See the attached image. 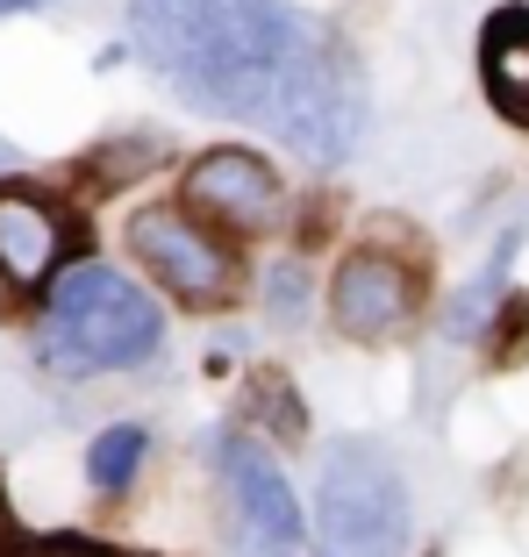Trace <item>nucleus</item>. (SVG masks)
Wrapping results in <instances>:
<instances>
[{
  "label": "nucleus",
  "instance_id": "nucleus-1",
  "mask_svg": "<svg viewBox=\"0 0 529 557\" xmlns=\"http://www.w3.org/2000/svg\"><path fill=\"white\" fill-rule=\"evenodd\" d=\"M130 44L180 108L258 122L315 172L365 144L358 58L286 0H130Z\"/></svg>",
  "mask_w": 529,
  "mask_h": 557
},
{
  "label": "nucleus",
  "instance_id": "nucleus-2",
  "mask_svg": "<svg viewBox=\"0 0 529 557\" xmlns=\"http://www.w3.org/2000/svg\"><path fill=\"white\" fill-rule=\"evenodd\" d=\"M165 344V308L115 264H65L50 278L44 314H36V358L58 379H100V372H136Z\"/></svg>",
  "mask_w": 529,
  "mask_h": 557
},
{
  "label": "nucleus",
  "instance_id": "nucleus-3",
  "mask_svg": "<svg viewBox=\"0 0 529 557\" xmlns=\"http://www.w3.org/2000/svg\"><path fill=\"white\" fill-rule=\"evenodd\" d=\"M315 536L330 557H408L415 550V493L394 450L372 436L330 443L315 479Z\"/></svg>",
  "mask_w": 529,
  "mask_h": 557
},
{
  "label": "nucleus",
  "instance_id": "nucleus-4",
  "mask_svg": "<svg viewBox=\"0 0 529 557\" xmlns=\"http://www.w3.org/2000/svg\"><path fill=\"white\" fill-rule=\"evenodd\" d=\"M130 250L180 308L194 314H222L244 286V250L222 230H208L186 200H150L130 214Z\"/></svg>",
  "mask_w": 529,
  "mask_h": 557
},
{
  "label": "nucleus",
  "instance_id": "nucleus-5",
  "mask_svg": "<svg viewBox=\"0 0 529 557\" xmlns=\"http://www.w3.org/2000/svg\"><path fill=\"white\" fill-rule=\"evenodd\" d=\"M216 486H222V522H230V557H294L308 536L294 479L264 450L250 429L216 436Z\"/></svg>",
  "mask_w": 529,
  "mask_h": 557
},
{
  "label": "nucleus",
  "instance_id": "nucleus-6",
  "mask_svg": "<svg viewBox=\"0 0 529 557\" xmlns=\"http://www.w3.org/2000/svg\"><path fill=\"white\" fill-rule=\"evenodd\" d=\"M186 208L222 236H264L286 222V186L258 150L216 144L186 164Z\"/></svg>",
  "mask_w": 529,
  "mask_h": 557
},
{
  "label": "nucleus",
  "instance_id": "nucleus-7",
  "mask_svg": "<svg viewBox=\"0 0 529 557\" xmlns=\"http://www.w3.org/2000/svg\"><path fill=\"white\" fill-rule=\"evenodd\" d=\"M422 308V286L401 258L386 250H350L344 264L330 272V322L344 329L350 344H386L415 322Z\"/></svg>",
  "mask_w": 529,
  "mask_h": 557
},
{
  "label": "nucleus",
  "instance_id": "nucleus-8",
  "mask_svg": "<svg viewBox=\"0 0 529 557\" xmlns=\"http://www.w3.org/2000/svg\"><path fill=\"white\" fill-rule=\"evenodd\" d=\"M65 250H72V222H65L58 200L29 194L22 180L0 186V278L8 286H22V294L50 286L58 264H65Z\"/></svg>",
  "mask_w": 529,
  "mask_h": 557
},
{
  "label": "nucleus",
  "instance_id": "nucleus-9",
  "mask_svg": "<svg viewBox=\"0 0 529 557\" xmlns=\"http://www.w3.org/2000/svg\"><path fill=\"white\" fill-rule=\"evenodd\" d=\"M480 86L501 122L529 129V0H501L480 22Z\"/></svg>",
  "mask_w": 529,
  "mask_h": 557
},
{
  "label": "nucleus",
  "instance_id": "nucleus-10",
  "mask_svg": "<svg viewBox=\"0 0 529 557\" xmlns=\"http://www.w3.org/2000/svg\"><path fill=\"white\" fill-rule=\"evenodd\" d=\"M150 458V429L144 422H108L94 443H86V486L94 493H130L136 472Z\"/></svg>",
  "mask_w": 529,
  "mask_h": 557
},
{
  "label": "nucleus",
  "instance_id": "nucleus-11",
  "mask_svg": "<svg viewBox=\"0 0 529 557\" xmlns=\"http://www.w3.org/2000/svg\"><path fill=\"white\" fill-rule=\"evenodd\" d=\"M315 314V294H308V264L300 258H280L264 272V322L272 329H300Z\"/></svg>",
  "mask_w": 529,
  "mask_h": 557
},
{
  "label": "nucleus",
  "instance_id": "nucleus-12",
  "mask_svg": "<svg viewBox=\"0 0 529 557\" xmlns=\"http://www.w3.org/2000/svg\"><path fill=\"white\" fill-rule=\"evenodd\" d=\"M0 557H122L108 543H86V536H36V543H8Z\"/></svg>",
  "mask_w": 529,
  "mask_h": 557
},
{
  "label": "nucleus",
  "instance_id": "nucleus-13",
  "mask_svg": "<svg viewBox=\"0 0 529 557\" xmlns=\"http://www.w3.org/2000/svg\"><path fill=\"white\" fill-rule=\"evenodd\" d=\"M22 8H50V0H0V15H22Z\"/></svg>",
  "mask_w": 529,
  "mask_h": 557
}]
</instances>
